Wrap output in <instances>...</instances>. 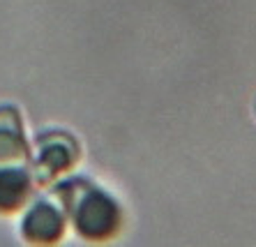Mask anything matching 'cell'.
Segmentation results:
<instances>
[{
	"mask_svg": "<svg viewBox=\"0 0 256 247\" xmlns=\"http://www.w3.org/2000/svg\"><path fill=\"white\" fill-rule=\"evenodd\" d=\"M30 141L21 108L0 102V166H28Z\"/></svg>",
	"mask_w": 256,
	"mask_h": 247,
	"instance_id": "obj_4",
	"label": "cell"
},
{
	"mask_svg": "<svg viewBox=\"0 0 256 247\" xmlns=\"http://www.w3.org/2000/svg\"><path fill=\"white\" fill-rule=\"evenodd\" d=\"M35 180L28 166H0V215L24 210L32 196Z\"/></svg>",
	"mask_w": 256,
	"mask_h": 247,
	"instance_id": "obj_5",
	"label": "cell"
},
{
	"mask_svg": "<svg viewBox=\"0 0 256 247\" xmlns=\"http://www.w3.org/2000/svg\"><path fill=\"white\" fill-rule=\"evenodd\" d=\"M254 116H256V97H254Z\"/></svg>",
	"mask_w": 256,
	"mask_h": 247,
	"instance_id": "obj_6",
	"label": "cell"
},
{
	"mask_svg": "<svg viewBox=\"0 0 256 247\" xmlns=\"http://www.w3.org/2000/svg\"><path fill=\"white\" fill-rule=\"evenodd\" d=\"M84 148L76 134L62 127H48L30 144L28 171L35 185H56L81 162Z\"/></svg>",
	"mask_w": 256,
	"mask_h": 247,
	"instance_id": "obj_2",
	"label": "cell"
},
{
	"mask_svg": "<svg viewBox=\"0 0 256 247\" xmlns=\"http://www.w3.org/2000/svg\"><path fill=\"white\" fill-rule=\"evenodd\" d=\"M56 201L67 224L90 242L111 240L125 226V206L111 190L88 176H65L56 182Z\"/></svg>",
	"mask_w": 256,
	"mask_h": 247,
	"instance_id": "obj_1",
	"label": "cell"
},
{
	"mask_svg": "<svg viewBox=\"0 0 256 247\" xmlns=\"http://www.w3.org/2000/svg\"><path fill=\"white\" fill-rule=\"evenodd\" d=\"M18 229L24 240L30 245H54L60 242L67 229L65 210L54 199H35L24 208Z\"/></svg>",
	"mask_w": 256,
	"mask_h": 247,
	"instance_id": "obj_3",
	"label": "cell"
}]
</instances>
